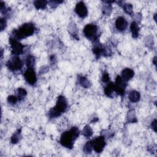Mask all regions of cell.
<instances>
[{
    "mask_svg": "<svg viewBox=\"0 0 157 157\" xmlns=\"http://www.w3.org/2000/svg\"><path fill=\"white\" fill-rule=\"evenodd\" d=\"M35 27L34 25L31 23H25L21 26L18 30L13 31L12 35L14 38L16 39H22L28 37L35 33Z\"/></svg>",
    "mask_w": 157,
    "mask_h": 157,
    "instance_id": "2",
    "label": "cell"
},
{
    "mask_svg": "<svg viewBox=\"0 0 157 157\" xmlns=\"http://www.w3.org/2000/svg\"><path fill=\"white\" fill-rule=\"evenodd\" d=\"M17 95H18V100H22L23 98L27 96V91L23 88H19L17 90Z\"/></svg>",
    "mask_w": 157,
    "mask_h": 157,
    "instance_id": "20",
    "label": "cell"
},
{
    "mask_svg": "<svg viewBox=\"0 0 157 157\" xmlns=\"http://www.w3.org/2000/svg\"><path fill=\"white\" fill-rule=\"evenodd\" d=\"M75 11L77 14L81 18H85L88 14V10L86 4L82 1H80L77 3Z\"/></svg>",
    "mask_w": 157,
    "mask_h": 157,
    "instance_id": "9",
    "label": "cell"
},
{
    "mask_svg": "<svg viewBox=\"0 0 157 157\" xmlns=\"http://www.w3.org/2000/svg\"><path fill=\"white\" fill-rule=\"evenodd\" d=\"M114 91V84L112 82H110L108 83L107 86L104 88V93L109 96V97H112V94Z\"/></svg>",
    "mask_w": 157,
    "mask_h": 157,
    "instance_id": "16",
    "label": "cell"
},
{
    "mask_svg": "<svg viewBox=\"0 0 157 157\" xmlns=\"http://www.w3.org/2000/svg\"><path fill=\"white\" fill-rule=\"evenodd\" d=\"M47 3V1L41 0V1H34V5L37 9H43L45 8Z\"/></svg>",
    "mask_w": 157,
    "mask_h": 157,
    "instance_id": "19",
    "label": "cell"
},
{
    "mask_svg": "<svg viewBox=\"0 0 157 157\" xmlns=\"http://www.w3.org/2000/svg\"><path fill=\"white\" fill-rule=\"evenodd\" d=\"M18 100V98H17L16 96H14V95H11L9 96H8V101L9 103L12 104H14L16 103H17Z\"/></svg>",
    "mask_w": 157,
    "mask_h": 157,
    "instance_id": "26",
    "label": "cell"
},
{
    "mask_svg": "<svg viewBox=\"0 0 157 157\" xmlns=\"http://www.w3.org/2000/svg\"><path fill=\"white\" fill-rule=\"evenodd\" d=\"M140 93L136 90L132 91L129 95V99L132 103H137L140 100Z\"/></svg>",
    "mask_w": 157,
    "mask_h": 157,
    "instance_id": "14",
    "label": "cell"
},
{
    "mask_svg": "<svg viewBox=\"0 0 157 157\" xmlns=\"http://www.w3.org/2000/svg\"><path fill=\"white\" fill-rule=\"evenodd\" d=\"M102 81L104 82H108L109 81V76L108 73H104L103 74V77H102Z\"/></svg>",
    "mask_w": 157,
    "mask_h": 157,
    "instance_id": "28",
    "label": "cell"
},
{
    "mask_svg": "<svg viewBox=\"0 0 157 157\" xmlns=\"http://www.w3.org/2000/svg\"><path fill=\"white\" fill-rule=\"evenodd\" d=\"M104 47H103L101 45H95L93 48V52L95 54V55L98 57H100L101 55L104 54Z\"/></svg>",
    "mask_w": 157,
    "mask_h": 157,
    "instance_id": "15",
    "label": "cell"
},
{
    "mask_svg": "<svg viewBox=\"0 0 157 157\" xmlns=\"http://www.w3.org/2000/svg\"><path fill=\"white\" fill-rule=\"evenodd\" d=\"M123 8L127 14L132 16L133 14V6L129 4V3H126L125 4L123 5Z\"/></svg>",
    "mask_w": 157,
    "mask_h": 157,
    "instance_id": "24",
    "label": "cell"
},
{
    "mask_svg": "<svg viewBox=\"0 0 157 157\" xmlns=\"http://www.w3.org/2000/svg\"><path fill=\"white\" fill-rule=\"evenodd\" d=\"M6 22L5 21V19L1 18V22H0V28H1V31H3L6 28Z\"/></svg>",
    "mask_w": 157,
    "mask_h": 157,
    "instance_id": "29",
    "label": "cell"
},
{
    "mask_svg": "<svg viewBox=\"0 0 157 157\" xmlns=\"http://www.w3.org/2000/svg\"><path fill=\"white\" fill-rule=\"evenodd\" d=\"M92 142L93 148L96 153H101L103 150L104 147L106 146V142L103 136H99L96 137Z\"/></svg>",
    "mask_w": 157,
    "mask_h": 157,
    "instance_id": "7",
    "label": "cell"
},
{
    "mask_svg": "<svg viewBox=\"0 0 157 157\" xmlns=\"http://www.w3.org/2000/svg\"><path fill=\"white\" fill-rule=\"evenodd\" d=\"M130 29L131 31H132V36L133 38H137L138 37L139 28L138 27V25H137V24L135 22H133L131 23Z\"/></svg>",
    "mask_w": 157,
    "mask_h": 157,
    "instance_id": "13",
    "label": "cell"
},
{
    "mask_svg": "<svg viewBox=\"0 0 157 157\" xmlns=\"http://www.w3.org/2000/svg\"><path fill=\"white\" fill-rule=\"evenodd\" d=\"M111 9H112V8H111V6L110 5L107 6H106V7H104L103 9V12L104 13V14L109 15L110 14V12H111Z\"/></svg>",
    "mask_w": 157,
    "mask_h": 157,
    "instance_id": "27",
    "label": "cell"
},
{
    "mask_svg": "<svg viewBox=\"0 0 157 157\" xmlns=\"http://www.w3.org/2000/svg\"><path fill=\"white\" fill-rule=\"evenodd\" d=\"M9 44L11 47V53L13 55H21L23 53L24 45L20 43L17 39L11 37Z\"/></svg>",
    "mask_w": 157,
    "mask_h": 157,
    "instance_id": "5",
    "label": "cell"
},
{
    "mask_svg": "<svg viewBox=\"0 0 157 157\" xmlns=\"http://www.w3.org/2000/svg\"><path fill=\"white\" fill-rule=\"evenodd\" d=\"M98 27L95 24H88L84 27V35L90 40L96 41L98 37Z\"/></svg>",
    "mask_w": 157,
    "mask_h": 157,
    "instance_id": "4",
    "label": "cell"
},
{
    "mask_svg": "<svg viewBox=\"0 0 157 157\" xmlns=\"http://www.w3.org/2000/svg\"><path fill=\"white\" fill-rule=\"evenodd\" d=\"M20 139H21V130L18 129L12 136L11 142L13 144H17L20 141Z\"/></svg>",
    "mask_w": 157,
    "mask_h": 157,
    "instance_id": "21",
    "label": "cell"
},
{
    "mask_svg": "<svg viewBox=\"0 0 157 157\" xmlns=\"http://www.w3.org/2000/svg\"><path fill=\"white\" fill-rule=\"evenodd\" d=\"M83 135L86 137H90L93 134V131L89 126H86L83 129Z\"/></svg>",
    "mask_w": 157,
    "mask_h": 157,
    "instance_id": "22",
    "label": "cell"
},
{
    "mask_svg": "<svg viewBox=\"0 0 157 157\" xmlns=\"http://www.w3.org/2000/svg\"><path fill=\"white\" fill-rule=\"evenodd\" d=\"M128 25V22L126 19L123 17H119L116 20L115 26L116 28L119 31H124L125 30Z\"/></svg>",
    "mask_w": 157,
    "mask_h": 157,
    "instance_id": "11",
    "label": "cell"
},
{
    "mask_svg": "<svg viewBox=\"0 0 157 157\" xmlns=\"http://www.w3.org/2000/svg\"><path fill=\"white\" fill-rule=\"evenodd\" d=\"M35 58L33 55H28L26 60V65L30 69H33L35 66Z\"/></svg>",
    "mask_w": 157,
    "mask_h": 157,
    "instance_id": "17",
    "label": "cell"
},
{
    "mask_svg": "<svg viewBox=\"0 0 157 157\" xmlns=\"http://www.w3.org/2000/svg\"><path fill=\"white\" fill-rule=\"evenodd\" d=\"M151 127H152V128L155 131V132H156V119H155V120L152 122Z\"/></svg>",
    "mask_w": 157,
    "mask_h": 157,
    "instance_id": "30",
    "label": "cell"
},
{
    "mask_svg": "<svg viewBox=\"0 0 157 157\" xmlns=\"http://www.w3.org/2000/svg\"><path fill=\"white\" fill-rule=\"evenodd\" d=\"M68 107L67 101L63 96H60L57 99L55 107H52L49 112L50 118H56L60 116L62 113L66 111Z\"/></svg>",
    "mask_w": 157,
    "mask_h": 157,
    "instance_id": "3",
    "label": "cell"
},
{
    "mask_svg": "<svg viewBox=\"0 0 157 157\" xmlns=\"http://www.w3.org/2000/svg\"><path fill=\"white\" fill-rule=\"evenodd\" d=\"M25 80L30 85H34L37 81L36 75L33 69L28 68L24 73Z\"/></svg>",
    "mask_w": 157,
    "mask_h": 157,
    "instance_id": "10",
    "label": "cell"
},
{
    "mask_svg": "<svg viewBox=\"0 0 157 157\" xmlns=\"http://www.w3.org/2000/svg\"><path fill=\"white\" fill-rule=\"evenodd\" d=\"M6 66H8V68L12 71H16L19 69H21L23 66L22 62L21 60V58L15 57L14 58H11V60H9L6 64Z\"/></svg>",
    "mask_w": 157,
    "mask_h": 157,
    "instance_id": "6",
    "label": "cell"
},
{
    "mask_svg": "<svg viewBox=\"0 0 157 157\" xmlns=\"http://www.w3.org/2000/svg\"><path fill=\"white\" fill-rule=\"evenodd\" d=\"M125 82V81H124L120 76H118L116 77L115 83L114 84V91L117 94L121 96L123 95L125 93V90L127 86Z\"/></svg>",
    "mask_w": 157,
    "mask_h": 157,
    "instance_id": "8",
    "label": "cell"
},
{
    "mask_svg": "<svg viewBox=\"0 0 157 157\" xmlns=\"http://www.w3.org/2000/svg\"><path fill=\"white\" fill-rule=\"evenodd\" d=\"M127 119H128V121L131 123H134L137 122L135 115L134 112H133V111H129V112L128 113Z\"/></svg>",
    "mask_w": 157,
    "mask_h": 157,
    "instance_id": "25",
    "label": "cell"
},
{
    "mask_svg": "<svg viewBox=\"0 0 157 157\" xmlns=\"http://www.w3.org/2000/svg\"><path fill=\"white\" fill-rule=\"evenodd\" d=\"M79 135V130L77 127H73L70 130L63 133L60 137V144L68 149L73 147L74 142Z\"/></svg>",
    "mask_w": 157,
    "mask_h": 157,
    "instance_id": "1",
    "label": "cell"
},
{
    "mask_svg": "<svg viewBox=\"0 0 157 157\" xmlns=\"http://www.w3.org/2000/svg\"><path fill=\"white\" fill-rule=\"evenodd\" d=\"M93 149V148L92 142H91V141L87 142L86 144L83 147V151L85 153H91Z\"/></svg>",
    "mask_w": 157,
    "mask_h": 157,
    "instance_id": "23",
    "label": "cell"
},
{
    "mask_svg": "<svg viewBox=\"0 0 157 157\" xmlns=\"http://www.w3.org/2000/svg\"><path fill=\"white\" fill-rule=\"evenodd\" d=\"M134 76V72L133 70L129 68L124 69L122 72V78L124 81H128L132 78Z\"/></svg>",
    "mask_w": 157,
    "mask_h": 157,
    "instance_id": "12",
    "label": "cell"
},
{
    "mask_svg": "<svg viewBox=\"0 0 157 157\" xmlns=\"http://www.w3.org/2000/svg\"><path fill=\"white\" fill-rule=\"evenodd\" d=\"M153 63H154V64H156V57L153 58Z\"/></svg>",
    "mask_w": 157,
    "mask_h": 157,
    "instance_id": "31",
    "label": "cell"
},
{
    "mask_svg": "<svg viewBox=\"0 0 157 157\" xmlns=\"http://www.w3.org/2000/svg\"><path fill=\"white\" fill-rule=\"evenodd\" d=\"M78 82H79L80 84L83 87L86 88H89L91 86L89 81L86 77H83V76L79 77V78H78Z\"/></svg>",
    "mask_w": 157,
    "mask_h": 157,
    "instance_id": "18",
    "label": "cell"
}]
</instances>
